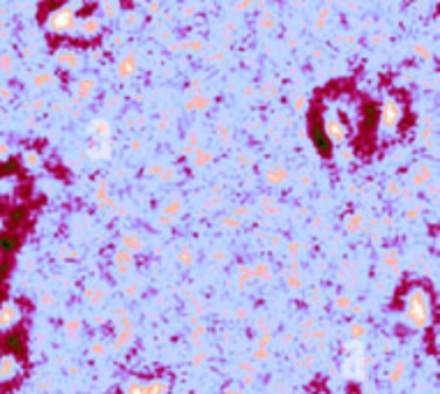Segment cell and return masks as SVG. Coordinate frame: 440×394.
I'll list each match as a JSON object with an SVG mask.
<instances>
[]
</instances>
